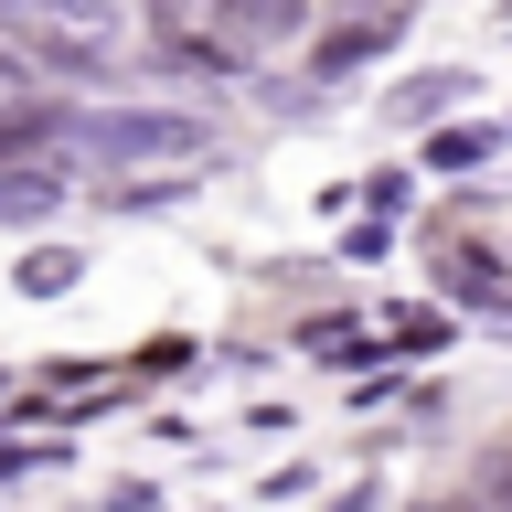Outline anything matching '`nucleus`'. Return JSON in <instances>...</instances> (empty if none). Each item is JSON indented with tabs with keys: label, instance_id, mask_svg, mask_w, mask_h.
<instances>
[{
	"label": "nucleus",
	"instance_id": "1",
	"mask_svg": "<svg viewBox=\"0 0 512 512\" xmlns=\"http://www.w3.org/2000/svg\"><path fill=\"white\" fill-rule=\"evenodd\" d=\"M214 139L203 118H171V107H118V118H64V160H192Z\"/></svg>",
	"mask_w": 512,
	"mask_h": 512
},
{
	"label": "nucleus",
	"instance_id": "2",
	"mask_svg": "<svg viewBox=\"0 0 512 512\" xmlns=\"http://www.w3.org/2000/svg\"><path fill=\"white\" fill-rule=\"evenodd\" d=\"M224 22V54H267V43H299L310 32V0H203Z\"/></svg>",
	"mask_w": 512,
	"mask_h": 512
},
{
	"label": "nucleus",
	"instance_id": "3",
	"mask_svg": "<svg viewBox=\"0 0 512 512\" xmlns=\"http://www.w3.org/2000/svg\"><path fill=\"white\" fill-rule=\"evenodd\" d=\"M395 22H406V0H374V11H352V22H331L310 43V64H320V86H331V75H352V64L363 54H384V43H395Z\"/></svg>",
	"mask_w": 512,
	"mask_h": 512
},
{
	"label": "nucleus",
	"instance_id": "4",
	"mask_svg": "<svg viewBox=\"0 0 512 512\" xmlns=\"http://www.w3.org/2000/svg\"><path fill=\"white\" fill-rule=\"evenodd\" d=\"M470 86H480V75L438 64V75H416V86H395V96H384V118H395V128H416V118H448V107H459Z\"/></svg>",
	"mask_w": 512,
	"mask_h": 512
},
{
	"label": "nucleus",
	"instance_id": "5",
	"mask_svg": "<svg viewBox=\"0 0 512 512\" xmlns=\"http://www.w3.org/2000/svg\"><path fill=\"white\" fill-rule=\"evenodd\" d=\"M299 342H310V363H374V331H363V320H310V331H299Z\"/></svg>",
	"mask_w": 512,
	"mask_h": 512
},
{
	"label": "nucleus",
	"instance_id": "6",
	"mask_svg": "<svg viewBox=\"0 0 512 512\" xmlns=\"http://www.w3.org/2000/svg\"><path fill=\"white\" fill-rule=\"evenodd\" d=\"M54 139H64V118H43V107H32V118H0V171L32 160V150H54Z\"/></svg>",
	"mask_w": 512,
	"mask_h": 512
},
{
	"label": "nucleus",
	"instance_id": "7",
	"mask_svg": "<svg viewBox=\"0 0 512 512\" xmlns=\"http://www.w3.org/2000/svg\"><path fill=\"white\" fill-rule=\"evenodd\" d=\"M384 331H395V352H438V342H448V320H438V310H395Z\"/></svg>",
	"mask_w": 512,
	"mask_h": 512
},
{
	"label": "nucleus",
	"instance_id": "8",
	"mask_svg": "<svg viewBox=\"0 0 512 512\" xmlns=\"http://www.w3.org/2000/svg\"><path fill=\"white\" fill-rule=\"evenodd\" d=\"M64 278H75V256H64V246H43V256H32V267H22V288H32V299H54Z\"/></svg>",
	"mask_w": 512,
	"mask_h": 512
},
{
	"label": "nucleus",
	"instance_id": "9",
	"mask_svg": "<svg viewBox=\"0 0 512 512\" xmlns=\"http://www.w3.org/2000/svg\"><path fill=\"white\" fill-rule=\"evenodd\" d=\"M480 150H491V139H480V128H448V139H438V171H470Z\"/></svg>",
	"mask_w": 512,
	"mask_h": 512
},
{
	"label": "nucleus",
	"instance_id": "10",
	"mask_svg": "<svg viewBox=\"0 0 512 512\" xmlns=\"http://www.w3.org/2000/svg\"><path fill=\"white\" fill-rule=\"evenodd\" d=\"M480 491H491V502L512 512V448H491V459H480Z\"/></svg>",
	"mask_w": 512,
	"mask_h": 512
},
{
	"label": "nucleus",
	"instance_id": "11",
	"mask_svg": "<svg viewBox=\"0 0 512 512\" xmlns=\"http://www.w3.org/2000/svg\"><path fill=\"white\" fill-rule=\"evenodd\" d=\"M22 86H32V64L11 54V43H0V107H11V96H22Z\"/></svg>",
	"mask_w": 512,
	"mask_h": 512
},
{
	"label": "nucleus",
	"instance_id": "12",
	"mask_svg": "<svg viewBox=\"0 0 512 512\" xmlns=\"http://www.w3.org/2000/svg\"><path fill=\"white\" fill-rule=\"evenodd\" d=\"M150 11H160V22H182V11H192V0H150Z\"/></svg>",
	"mask_w": 512,
	"mask_h": 512
},
{
	"label": "nucleus",
	"instance_id": "13",
	"mask_svg": "<svg viewBox=\"0 0 512 512\" xmlns=\"http://www.w3.org/2000/svg\"><path fill=\"white\" fill-rule=\"evenodd\" d=\"M427 512H448V502H427Z\"/></svg>",
	"mask_w": 512,
	"mask_h": 512
},
{
	"label": "nucleus",
	"instance_id": "14",
	"mask_svg": "<svg viewBox=\"0 0 512 512\" xmlns=\"http://www.w3.org/2000/svg\"><path fill=\"white\" fill-rule=\"evenodd\" d=\"M86 11H96V0H86Z\"/></svg>",
	"mask_w": 512,
	"mask_h": 512
}]
</instances>
